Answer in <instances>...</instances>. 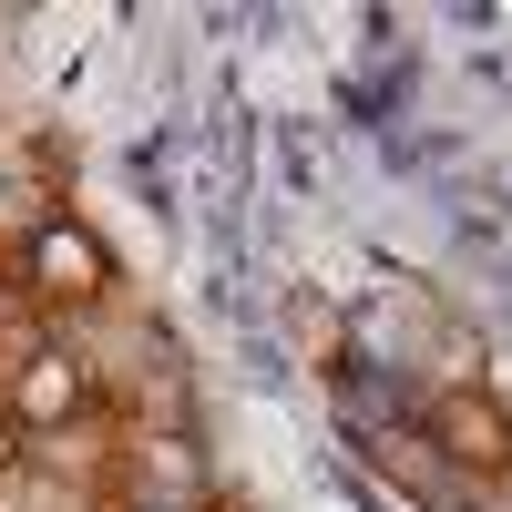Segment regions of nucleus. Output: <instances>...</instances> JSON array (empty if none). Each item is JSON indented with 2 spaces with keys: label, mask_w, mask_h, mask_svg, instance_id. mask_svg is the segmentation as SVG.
<instances>
[{
  "label": "nucleus",
  "mask_w": 512,
  "mask_h": 512,
  "mask_svg": "<svg viewBox=\"0 0 512 512\" xmlns=\"http://www.w3.org/2000/svg\"><path fill=\"white\" fill-rule=\"evenodd\" d=\"M11 287L31 297L52 328H72V318H93V308H113V246L82 226V216H31L21 226V246H11Z\"/></svg>",
  "instance_id": "nucleus-1"
},
{
  "label": "nucleus",
  "mask_w": 512,
  "mask_h": 512,
  "mask_svg": "<svg viewBox=\"0 0 512 512\" xmlns=\"http://www.w3.org/2000/svg\"><path fill=\"white\" fill-rule=\"evenodd\" d=\"M0 420L21 441H62L82 420H103V369L72 349V338H41L21 369H0Z\"/></svg>",
  "instance_id": "nucleus-2"
},
{
  "label": "nucleus",
  "mask_w": 512,
  "mask_h": 512,
  "mask_svg": "<svg viewBox=\"0 0 512 512\" xmlns=\"http://www.w3.org/2000/svg\"><path fill=\"white\" fill-rule=\"evenodd\" d=\"M420 451H441L451 461V472H512V410L482 390V379H472V390H441L431 410H420Z\"/></svg>",
  "instance_id": "nucleus-3"
},
{
  "label": "nucleus",
  "mask_w": 512,
  "mask_h": 512,
  "mask_svg": "<svg viewBox=\"0 0 512 512\" xmlns=\"http://www.w3.org/2000/svg\"><path fill=\"white\" fill-rule=\"evenodd\" d=\"M297 349H308V359L338 349V318H318V297H297Z\"/></svg>",
  "instance_id": "nucleus-4"
},
{
  "label": "nucleus",
  "mask_w": 512,
  "mask_h": 512,
  "mask_svg": "<svg viewBox=\"0 0 512 512\" xmlns=\"http://www.w3.org/2000/svg\"><path fill=\"white\" fill-rule=\"evenodd\" d=\"M21 461H31V441L11 431V420H0V482H11V472H21Z\"/></svg>",
  "instance_id": "nucleus-5"
},
{
  "label": "nucleus",
  "mask_w": 512,
  "mask_h": 512,
  "mask_svg": "<svg viewBox=\"0 0 512 512\" xmlns=\"http://www.w3.org/2000/svg\"><path fill=\"white\" fill-rule=\"evenodd\" d=\"M0 277H11V267H0Z\"/></svg>",
  "instance_id": "nucleus-6"
}]
</instances>
